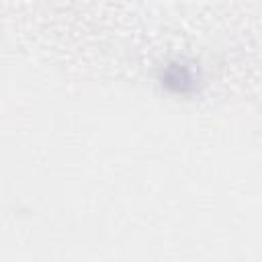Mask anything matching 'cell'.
Returning a JSON list of instances; mask_svg holds the SVG:
<instances>
[{"instance_id": "6da1fadb", "label": "cell", "mask_w": 262, "mask_h": 262, "mask_svg": "<svg viewBox=\"0 0 262 262\" xmlns=\"http://www.w3.org/2000/svg\"><path fill=\"white\" fill-rule=\"evenodd\" d=\"M160 86L176 96H192L203 88V72L190 57H172L158 72Z\"/></svg>"}]
</instances>
